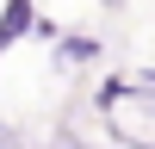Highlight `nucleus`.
Here are the masks:
<instances>
[{"instance_id": "1", "label": "nucleus", "mask_w": 155, "mask_h": 149, "mask_svg": "<svg viewBox=\"0 0 155 149\" xmlns=\"http://www.w3.org/2000/svg\"><path fill=\"white\" fill-rule=\"evenodd\" d=\"M25 25H31V0H12V6H6V19H0V44H6V37H19Z\"/></svg>"}, {"instance_id": "2", "label": "nucleus", "mask_w": 155, "mask_h": 149, "mask_svg": "<svg viewBox=\"0 0 155 149\" xmlns=\"http://www.w3.org/2000/svg\"><path fill=\"white\" fill-rule=\"evenodd\" d=\"M62 56H68V62H93L99 44H93V37H68V44H62Z\"/></svg>"}, {"instance_id": "3", "label": "nucleus", "mask_w": 155, "mask_h": 149, "mask_svg": "<svg viewBox=\"0 0 155 149\" xmlns=\"http://www.w3.org/2000/svg\"><path fill=\"white\" fill-rule=\"evenodd\" d=\"M106 6H124V0H106Z\"/></svg>"}, {"instance_id": "4", "label": "nucleus", "mask_w": 155, "mask_h": 149, "mask_svg": "<svg viewBox=\"0 0 155 149\" xmlns=\"http://www.w3.org/2000/svg\"><path fill=\"white\" fill-rule=\"evenodd\" d=\"M149 87H155V68H149Z\"/></svg>"}]
</instances>
